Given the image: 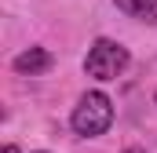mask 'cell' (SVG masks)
<instances>
[{
  "instance_id": "cell-1",
  "label": "cell",
  "mask_w": 157,
  "mask_h": 153,
  "mask_svg": "<svg viewBox=\"0 0 157 153\" xmlns=\"http://www.w3.org/2000/svg\"><path fill=\"white\" fill-rule=\"evenodd\" d=\"M113 124V102L106 91H84L70 113V128L77 139H99Z\"/></svg>"
},
{
  "instance_id": "cell-2",
  "label": "cell",
  "mask_w": 157,
  "mask_h": 153,
  "mask_svg": "<svg viewBox=\"0 0 157 153\" xmlns=\"http://www.w3.org/2000/svg\"><path fill=\"white\" fill-rule=\"evenodd\" d=\"M128 62H132V51L121 40L99 37V40H91V47L84 55V73L91 80H99V84H106V80H117L128 69Z\"/></svg>"
},
{
  "instance_id": "cell-3",
  "label": "cell",
  "mask_w": 157,
  "mask_h": 153,
  "mask_svg": "<svg viewBox=\"0 0 157 153\" xmlns=\"http://www.w3.org/2000/svg\"><path fill=\"white\" fill-rule=\"evenodd\" d=\"M51 66H55V55L48 47H26V51H18L11 58V69L18 76H44Z\"/></svg>"
},
{
  "instance_id": "cell-4",
  "label": "cell",
  "mask_w": 157,
  "mask_h": 153,
  "mask_svg": "<svg viewBox=\"0 0 157 153\" xmlns=\"http://www.w3.org/2000/svg\"><path fill=\"white\" fill-rule=\"evenodd\" d=\"M117 11H124L128 18L135 22H146V26H157V0H113Z\"/></svg>"
},
{
  "instance_id": "cell-5",
  "label": "cell",
  "mask_w": 157,
  "mask_h": 153,
  "mask_svg": "<svg viewBox=\"0 0 157 153\" xmlns=\"http://www.w3.org/2000/svg\"><path fill=\"white\" fill-rule=\"evenodd\" d=\"M124 153H146V150H143V146H128Z\"/></svg>"
},
{
  "instance_id": "cell-6",
  "label": "cell",
  "mask_w": 157,
  "mask_h": 153,
  "mask_svg": "<svg viewBox=\"0 0 157 153\" xmlns=\"http://www.w3.org/2000/svg\"><path fill=\"white\" fill-rule=\"evenodd\" d=\"M4 153H18V146H4Z\"/></svg>"
},
{
  "instance_id": "cell-7",
  "label": "cell",
  "mask_w": 157,
  "mask_h": 153,
  "mask_svg": "<svg viewBox=\"0 0 157 153\" xmlns=\"http://www.w3.org/2000/svg\"><path fill=\"white\" fill-rule=\"evenodd\" d=\"M154 106H157V91H154Z\"/></svg>"
},
{
  "instance_id": "cell-8",
  "label": "cell",
  "mask_w": 157,
  "mask_h": 153,
  "mask_svg": "<svg viewBox=\"0 0 157 153\" xmlns=\"http://www.w3.org/2000/svg\"><path fill=\"white\" fill-rule=\"evenodd\" d=\"M33 153H48V150H33Z\"/></svg>"
}]
</instances>
